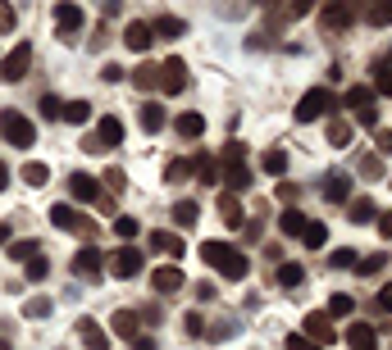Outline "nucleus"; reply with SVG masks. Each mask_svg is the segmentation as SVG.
Segmentation results:
<instances>
[{
    "label": "nucleus",
    "mask_w": 392,
    "mask_h": 350,
    "mask_svg": "<svg viewBox=\"0 0 392 350\" xmlns=\"http://www.w3.org/2000/svg\"><path fill=\"white\" fill-rule=\"evenodd\" d=\"M201 259H206V264H215L219 273H228V278H246V255L242 250H233L228 246V241H206V246H201Z\"/></svg>",
    "instance_id": "1"
},
{
    "label": "nucleus",
    "mask_w": 392,
    "mask_h": 350,
    "mask_svg": "<svg viewBox=\"0 0 392 350\" xmlns=\"http://www.w3.org/2000/svg\"><path fill=\"white\" fill-rule=\"evenodd\" d=\"M333 105H338V101H333L329 86H315V91H305L301 101H296V123H315V119H324Z\"/></svg>",
    "instance_id": "2"
},
{
    "label": "nucleus",
    "mask_w": 392,
    "mask_h": 350,
    "mask_svg": "<svg viewBox=\"0 0 392 350\" xmlns=\"http://www.w3.org/2000/svg\"><path fill=\"white\" fill-rule=\"evenodd\" d=\"M0 137H5L9 145H18V150H23V145H32V141H37V128H32V123H27L18 110H5V114H0Z\"/></svg>",
    "instance_id": "3"
},
{
    "label": "nucleus",
    "mask_w": 392,
    "mask_h": 350,
    "mask_svg": "<svg viewBox=\"0 0 392 350\" xmlns=\"http://www.w3.org/2000/svg\"><path fill=\"white\" fill-rule=\"evenodd\" d=\"M27 64H32V46L18 41L14 51L0 60V82H23V77H27Z\"/></svg>",
    "instance_id": "4"
},
{
    "label": "nucleus",
    "mask_w": 392,
    "mask_h": 350,
    "mask_svg": "<svg viewBox=\"0 0 392 350\" xmlns=\"http://www.w3.org/2000/svg\"><path fill=\"white\" fill-rule=\"evenodd\" d=\"M301 337L324 350V346L333 342V337H338V328H333V318H329V314H320V309H315V314H305V332H301Z\"/></svg>",
    "instance_id": "5"
},
{
    "label": "nucleus",
    "mask_w": 392,
    "mask_h": 350,
    "mask_svg": "<svg viewBox=\"0 0 392 350\" xmlns=\"http://www.w3.org/2000/svg\"><path fill=\"white\" fill-rule=\"evenodd\" d=\"M110 273L114 278H137L141 273V250L137 246H119L110 255Z\"/></svg>",
    "instance_id": "6"
},
{
    "label": "nucleus",
    "mask_w": 392,
    "mask_h": 350,
    "mask_svg": "<svg viewBox=\"0 0 392 350\" xmlns=\"http://www.w3.org/2000/svg\"><path fill=\"white\" fill-rule=\"evenodd\" d=\"M183 86H187V64L174 55V60L160 64V91H165V96H178Z\"/></svg>",
    "instance_id": "7"
},
{
    "label": "nucleus",
    "mask_w": 392,
    "mask_h": 350,
    "mask_svg": "<svg viewBox=\"0 0 392 350\" xmlns=\"http://www.w3.org/2000/svg\"><path fill=\"white\" fill-rule=\"evenodd\" d=\"M82 23H87L82 5H69V0H64V5H55V27H60V37H64V41H69V37L78 32Z\"/></svg>",
    "instance_id": "8"
},
{
    "label": "nucleus",
    "mask_w": 392,
    "mask_h": 350,
    "mask_svg": "<svg viewBox=\"0 0 392 350\" xmlns=\"http://www.w3.org/2000/svg\"><path fill=\"white\" fill-rule=\"evenodd\" d=\"M110 328H114V337H123V342H137V337H141V314H132V309H114Z\"/></svg>",
    "instance_id": "9"
},
{
    "label": "nucleus",
    "mask_w": 392,
    "mask_h": 350,
    "mask_svg": "<svg viewBox=\"0 0 392 350\" xmlns=\"http://www.w3.org/2000/svg\"><path fill=\"white\" fill-rule=\"evenodd\" d=\"M73 273L87 278V282H96L101 278V250L96 246H82L78 255H73Z\"/></svg>",
    "instance_id": "10"
},
{
    "label": "nucleus",
    "mask_w": 392,
    "mask_h": 350,
    "mask_svg": "<svg viewBox=\"0 0 392 350\" xmlns=\"http://www.w3.org/2000/svg\"><path fill=\"white\" fill-rule=\"evenodd\" d=\"M151 287H156L160 296H169V291H178V287H183V268H178V264H160L156 273H151Z\"/></svg>",
    "instance_id": "11"
},
{
    "label": "nucleus",
    "mask_w": 392,
    "mask_h": 350,
    "mask_svg": "<svg viewBox=\"0 0 392 350\" xmlns=\"http://www.w3.org/2000/svg\"><path fill=\"white\" fill-rule=\"evenodd\" d=\"M146 246L156 250V255H183V237H178V232H165V228H156L146 237Z\"/></svg>",
    "instance_id": "12"
},
{
    "label": "nucleus",
    "mask_w": 392,
    "mask_h": 350,
    "mask_svg": "<svg viewBox=\"0 0 392 350\" xmlns=\"http://www.w3.org/2000/svg\"><path fill=\"white\" fill-rule=\"evenodd\" d=\"M91 137L101 141V150H110V145H119L123 141V119H114V114H105V119L96 123V132Z\"/></svg>",
    "instance_id": "13"
},
{
    "label": "nucleus",
    "mask_w": 392,
    "mask_h": 350,
    "mask_svg": "<svg viewBox=\"0 0 392 350\" xmlns=\"http://www.w3.org/2000/svg\"><path fill=\"white\" fill-rule=\"evenodd\" d=\"M219 182H224V187L237 196V191H246V187H251V169H246V164H224Z\"/></svg>",
    "instance_id": "14"
},
{
    "label": "nucleus",
    "mask_w": 392,
    "mask_h": 350,
    "mask_svg": "<svg viewBox=\"0 0 392 350\" xmlns=\"http://www.w3.org/2000/svg\"><path fill=\"white\" fill-rule=\"evenodd\" d=\"M78 337H82V346H87V350H105V346H110V337H105V328L96 323V318H78Z\"/></svg>",
    "instance_id": "15"
},
{
    "label": "nucleus",
    "mask_w": 392,
    "mask_h": 350,
    "mask_svg": "<svg viewBox=\"0 0 392 350\" xmlns=\"http://www.w3.org/2000/svg\"><path fill=\"white\" fill-rule=\"evenodd\" d=\"M347 346L351 350H379V332L369 323H351L347 328Z\"/></svg>",
    "instance_id": "16"
},
{
    "label": "nucleus",
    "mask_w": 392,
    "mask_h": 350,
    "mask_svg": "<svg viewBox=\"0 0 392 350\" xmlns=\"http://www.w3.org/2000/svg\"><path fill=\"white\" fill-rule=\"evenodd\" d=\"M219 214H224L228 228H242L246 223V209H242V200H237L233 191H219Z\"/></svg>",
    "instance_id": "17"
},
{
    "label": "nucleus",
    "mask_w": 392,
    "mask_h": 350,
    "mask_svg": "<svg viewBox=\"0 0 392 350\" xmlns=\"http://www.w3.org/2000/svg\"><path fill=\"white\" fill-rule=\"evenodd\" d=\"M151 41H156V37H151V23H128V27H123V46H128V51L141 55Z\"/></svg>",
    "instance_id": "18"
},
{
    "label": "nucleus",
    "mask_w": 392,
    "mask_h": 350,
    "mask_svg": "<svg viewBox=\"0 0 392 350\" xmlns=\"http://www.w3.org/2000/svg\"><path fill=\"white\" fill-rule=\"evenodd\" d=\"M69 191H73V200H101V187H96V178H87V173H73L69 178Z\"/></svg>",
    "instance_id": "19"
},
{
    "label": "nucleus",
    "mask_w": 392,
    "mask_h": 350,
    "mask_svg": "<svg viewBox=\"0 0 392 350\" xmlns=\"http://www.w3.org/2000/svg\"><path fill=\"white\" fill-rule=\"evenodd\" d=\"M151 37H160V41H174V37H183V18H174V14H160L156 23H151Z\"/></svg>",
    "instance_id": "20"
},
{
    "label": "nucleus",
    "mask_w": 392,
    "mask_h": 350,
    "mask_svg": "<svg viewBox=\"0 0 392 350\" xmlns=\"http://www.w3.org/2000/svg\"><path fill=\"white\" fill-rule=\"evenodd\" d=\"M132 86H141V91H156L160 86V64H137V69H132Z\"/></svg>",
    "instance_id": "21"
},
{
    "label": "nucleus",
    "mask_w": 392,
    "mask_h": 350,
    "mask_svg": "<svg viewBox=\"0 0 392 350\" xmlns=\"http://www.w3.org/2000/svg\"><path fill=\"white\" fill-rule=\"evenodd\" d=\"M320 18H324V27H329V32H338V27H351V18H356V14H351L347 5H329Z\"/></svg>",
    "instance_id": "22"
},
{
    "label": "nucleus",
    "mask_w": 392,
    "mask_h": 350,
    "mask_svg": "<svg viewBox=\"0 0 392 350\" xmlns=\"http://www.w3.org/2000/svg\"><path fill=\"white\" fill-rule=\"evenodd\" d=\"M174 223H178V228H196V223H201V205H196V200H178V205H174Z\"/></svg>",
    "instance_id": "23"
},
{
    "label": "nucleus",
    "mask_w": 392,
    "mask_h": 350,
    "mask_svg": "<svg viewBox=\"0 0 392 350\" xmlns=\"http://www.w3.org/2000/svg\"><path fill=\"white\" fill-rule=\"evenodd\" d=\"M78 219H82V214L73 209V205H51V223H55V228L73 232V228H78Z\"/></svg>",
    "instance_id": "24"
},
{
    "label": "nucleus",
    "mask_w": 392,
    "mask_h": 350,
    "mask_svg": "<svg viewBox=\"0 0 392 350\" xmlns=\"http://www.w3.org/2000/svg\"><path fill=\"white\" fill-rule=\"evenodd\" d=\"M18 178H23L27 187H46V178H51V169H46V164H37V160H27L23 169H18Z\"/></svg>",
    "instance_id": "25"
},
{
    "label": "nucleus",
    "mask_w": 392,
    "mask_h": 350,
    "mask_svg": "<svg viewBox=\"0 0 392 350\" xmlns=\"http://www.w3.org/2000/svg\"><path fill=\"white\" fill-rule=\"evenodd\" d=\"M324 137H329V145H351V123L347 119H329Z\"/></svg>",
    "instance_id": "26"
},
{
    "label": "nucleus",
    "mask_w": 392,
    "mask_h": 350,
    "mask_svg": "<svg viewBox=\"0 0 392 350\" xmlns=\"http://www.w3.org/2000/svg\"><path fill=\"white\" fill-rule=\"evenodd\" d=\"M305 223H310V219H305V214H301V209H283V219H279V228H283V232H288V237H301V232H305Z\"/></svg>",
    "instance_id": "27"
},
{
    "label": "nucleus",
    "mask_w": 392,
    "mask_h": 350,
    "mask_svg": "<svg viewBox=\"0 0 392 350\" xmlns=\"http://www.w3.org/2000/svg\"><path fill=\"white\" fill-rule=\"evenodd\" d=\"M347 105H351L356 114L374 110V91H369V86H351V91H347Z\"/></svg>",
    "instance_id": "28"
},
{
    "label": "nucleus",
    "mask_w": 392,
    "mask_h": 350,
    "mask_svg": "<svg viewBox=\"0 0 392 350\" xmlns=\"http://www.w3.org/2000/svg\"><path fill=\"white\" fill-rule=\"evenodd\" d=\"M141 128H146V132H160V128H165V110H160L156 101L141 105Z\"/></svg>",
    "instance_id": "29"
},
{
    "label": "nucleus",
    "mask_w": 392,
    "mask_h": 350,
    "mask_svg": "<svg viewBox=\"0 0 392 350\" xmlns=\"http://www.w3.org/2000/svg\"><path fill=\"white\" fill-rule=\"evenodd\" d=\"M260 169L274 173V178H279V173H288V150H265V155H260Z\"/></svg>",
    "instance_id": "30"
},
{
    "label": "nucleus",
    "mask_w": 392,
    "mask_h": 350,
    "mask_svg": "<svg viewBox=\"0 0 392 350\" xmlns=\"http://www.w3.org/2000/svg\"><path fill=\"white\" fill-rule=\"evenodd\" d=\"M324 196H329V200H333V205H342V200H347V196H351V182H347V178H342V173H333V178H329V187H324Z\"/></svg>",
    "instance_id": "31"
},
{
    "label": "nucleus",
    "mask_w": 392,
    "mask_h": 350,
    "mask_svg": "<svg viewBox=\"0 0 392 350\" xmlns=\"http://www.w3.org/2000/svg\"><path fill=\"white\" fill-rule=\"evenodd\" d=\"M301 241L310 250H320V246H329V228H324V223H305V232H301Z\"/></svg>",
    "instance_id": "32"
},
{
    "label": "nucleus",
    "mask_w": 392,
    "mask_h": 350,
    "mask_svg": "<svg viewBox=\"0 0 392 350\" xmlns=\"http://www.w3.org/2000/svg\"><path fill=\"white\" fill-rule=\"evenodd\" d=\"M201 132H206V119H201V114H183V119H178V137H201Z\"/></svg>",
    "instance_id": "33"
},
{
    "label": "nucleus",
    "mask_w": 392,
    "mask_h": 350,
    "mask_svg": "<svg viewBox=\"0 0 392 350\" xmlns=\"http://www.w3.org/2000/svg\"><path fill=\"white\" fill-rule=\"evenodd\" d=\"M137 219H128V214H123V219H114V237L123 241V246H128V241H137Z\"/></svg>",
    "instance_id": "34"
},
{
    "label": "nucleus",
    "mask_w": 392,
    "mask_h": 350,
    "mask_svg": "<svg viewBox=\"0 0 392 350\" xmlns=\"http://www.w3.org/2000/svg\"><path fill=\"white\" fill-rule=\"evenodd\" d=\"M301 282H305L301 264H279V287H301Z\"/></svg>",
    "instance_id": "35"
},
{
    "label": "nucleus",
    "mask_w": 392,
    "mask_h": 350,
    "mask_svg": "<svg viewBox=\"0 0 392 350\" xmlns=\"http://www.w3.org/2000/svg\"><path fill=\"white\" fill-rule=\"evenodd\" d=\"M60 119H69V123H87V119H91V105H87V101H69Z\"/></svg>",
    "instance_id": "36"
},
{
    "label": "nucleus",
    "mask_w": 392,
    "mask_h": 350,
    "mask_svg": "<svg viewBox=\"0 0 392 350\" xmlns=\"http://www.w3.org/2000/svg\"><path fill=\"white\" fill-rule=\"evenodd\" d=\"M192 173H201V182H219V164L210 160V155H201V160L192 164Z\"/></svg>",
    "instance_id": "37"
},
{
    "label": "nucleus",
    "mask_w": 392,
    "mask_h": 350,
    "mask_svg": "<svg viewBox=\"0 0 392 350\" xmlns=\"http://www.w3.org/2000/svg\"><path fill=\"white\" fill-rule=\"evenodd\" d=\"M369 219H374V200H365V196L351 200V223H369Z\"/></svg>",
    "instance_id": "38"
},
{
    "label": "nucleus",
    "mask_w": 392,
    "mask_h": 350,
    "mask_svg": "<svg viewBox=\"0 0 392 350\" xmlns=\"http://www.w3.org/2000/svg\"><path fill=\"white\" fill-rule=\"evenodd\" d=\"M165 178H169V182H187V178H192V164H187V160H169Z\"/></svg>",
    "instance_id": "39"
},
{
    "label": "nucleus",
    "mask_w": 392,
    "mask_h": 350,
    "mask_svg": "<svg viewBox=\"0 0 392 350\" xmlns=\"http://www.w3.org/2000/svg\"><path fill=\"white\" fill-rule=\"evenodd\" d=\"M23 314H27V318H46V314H51V296H32V300L23 305Z\"/></svg>",
    "instance_id": "40"
},
{
    "label": "nucleus",
    "mask_w": 392,
    "mask_h": 350,
    "mask_svg": "<svg viewBox=\"0 0 392 350\" xmlns=\"http://www.w3.org/2000/svg\"><path fill=\"white\" fill-rule=\"evenodd\" d=\"M23 273H27V282H42L46 273H51V264H46L42 255H32V259H27V264H23Z\"/></svg>",
    "instance_id": "41"
},
{
    "label": "nucleus",
    "mask_w": 392,
    "mask_h": 350,
    "mask_svg": "<svg viewBox=\"0 0 392 350\" xmlns=\"http://www.w3.org/2000/svg\"><path fill=\"white\" fill-rule=\"evenodd\" d=\"M329 264H333V268H356V250H351V246L333 250V255H329Z\"/></svg>",
    "instance_id": "42"
},
{
    "label": "nucleus",
    "mask_w": 392,
    "mask_h": 350,
    "mask_svg": "<svg viewBox=\"0 0 392 350\" xmlns=\"http://www.w3.org/2000/svg\"><path fill=\"white\" fill-rule=\"evenodd\" d=\"M351 309H356V300H351V296H342V291H338V296L329 300V314H338V318H347Z\"/></svg>",
    "instance_id": "43"
},
{
    "label": "nucleus",
    "mask_w": 392,
    "mask_h": 350,
    "mask_svg": "<svg viewBox=\"0 0 392 350\" xmlns=\"http://www.w3.org/2000/svg\"><path fill=\"white\" fill-rule=\"evenodd\" d=\"M360 173H365V178H384V155H365V160H360Z\"/></svg>",
    "instance_id": "44"
},
{
    "label": "nucleus",
    "mask_w": 392,
    "mask_h": 350,
    "mask_svg": "<svg viewBox=\"0 0 392 350\" xmlns=\"http://www.w3.org/2000/svg\"><path fill=\"white\" fill-rule=\"evenodd\" d=\"M32 255H37V241H14V246H9V259H23L27 264Z\"/></svg>",
    "instance_id": "45"
},
{
    "label": "nucleus",
    "mask_w": 392,
    "mask_h": 350,
    "mask_svg": "<svg viewBox=\"0 0 392 350\" xmlns=\"http://www.w3.org/2000/svg\"><path fill=\"white\" fill-rule=\"evenodd\" d=\"M42 114H46V119H60V114H64V101H60V96H42Z\"/></svg>",
    "instance_id": "46"
},
{
    "label": "nucleus",
    "mask_w": 392,
    "mask_h": 350,
    "mask_svg": "<svg viewBox=\"0 0 392 350\" xmlns=\"http://www.w3.org/2000/svg\"><path fill=\"white\" fill-rule=\"evenodd\" d=\"M356 268H360V273H365V278H374L379 268H384V255H369V259H356Z\"/></svg>",
    "instance_id": "47"
},
{
    "label": "nucleus",
    "mask_w": 392,
    "mask_h": 350,
    "mask_svg": "<svg viewBox=\"0 0 392 350\" xmlns=\"http://www.w3.org/2000/svg\"><path fill=\"white\" fill-rule=\"evenodd\" d=\"M242 155H246L242 141H228V145H224V164H242Z\"/></svg>",
    "instance_id": "48"
},
{
    "label": "nucleus",
    "mask_w": 392,
    "mask_h": 350,
    "mask_svg": "<svg viewBox=\"0 0 392 350\" xmlns=\"http://www.w3.org/2000/svg\"><path fill=\"white\" fill-rule=\"evenodd\" d=\"M183 328H187V332H192V337H201V332H206V318H201L196 309H192V314L183 318Z\"/></svg>",
    "instance_id": "49"
},
{
    "label": "nucleus",
    "mask_w": 392,
    "mask_h": 350,
    "mask_svg": "<svg viewBox=\"0 0 392 350\" xmlns=\"http://www.w3.org/2000/svg\"><path fill=\"white\" fill-rule=\"evenodd\" d=\"M0 32H14V9L0 0Z\"/></svg>",
    "instance_id": "50"
},
{
    "label": "nucleus",
    "mask_w": 392,
    "mask_h": 350,
    "mask_svg": "<svg viewBox=\"0 0 392 350\" xmlns=\"http://www.w3.org/2000/svg\"><path fill=\"white\" fill-rule=\"evenodd\" d=\"M105 182H110L114 191H123V187H128V178H123V169H110V173H105Z\"/></svg>",
    "instance_id": "51"
},
{
    "label": "nucleus",
    "mask_w": 392,
    "mask_h": 350,
    "mask_svg": "<svg viewBox=\"0 0 392 350\" xmlns=\"http://www.w3.org/2000/svg\"><path fill=\"white\" fill-rule=\"evenodd\" d=\"M288 350H320V346H315V342H305L301 332H292V337H288Z\"/></svg>",
    "instance_id": "52"
},
{
    "label": "nucleus",
    "mask_w": 392,
    "mask_h": 350,
    "mask_svg": "<svg viewBox=\"0 0 392 350\" xmlns=\"http://www.w3.org/2000/svg\"><path fill=\"white\" fill-rule=\"evenodd\" d=\"M379 237H392V209H379Z\"/></svg>",
    "instance_id": "53"
},
{
    "label": "nucleus",
    "mask_w": 392,
    "mask_h": 350,
    "mask_svg": "<svg viewBox=\"0 0 392 350\" xmlns=\"http://www.w3.org/2000/svg\"><path fill=\"white\" fill-rule=\"evenodd\" d=\"M101 77H105V82H123V69H119V64H105Z\"/></svg>",
    "instance_id": "54"
},
{
    "label": "nucleus",
    "mask_w": 392,
    "mask_h": 350,
    "mask_svg": "<svg viewBox=\"0 0 392 350\" xmlns=\"http://www.w3.org/2000/svg\"><path fill=\"white\" fill-rule=\"evenodd\" d=\"M379 309H384V314H392V282H388L384 291H379Z\"/></svg>",
    "instance_id": "55"
},
{
    "label": "nucleus",
    "mask_w": 392,
    "mask_h": 350,
    "mask_svg": "<svg viewBox=\"0 0 392 350\" xmlns=\"http://www.w3.org/2000/svg\"><path fill=\"white\" fill-rule=\"evenodd\" d=\"M379 96H392V69L379 73Z\"/></svg>",
    "instance_id": "56"
},
{
    "label": "nucleus",
    "mask_w": 392,
    "mask_h": 350,
    "mask_svg": "<svg viewBox=\"0 0 392 350\" xmlns=\"http://www.w3.org/2000/svg\"><path fill=\"white\" fill-rule=\"evenodd\" d=\"M365 18H369V23H392V9H369Z\"/></svg>",
    "instance_id": "57"
},
{
    "label": "nucleus",
    "mask_w": 392,
    "mask_h": 350,
    "mask_svg": "<svg viewBox=\"0 0 392 350\" xmlns=\"http://www.w3.org/2000/svg\"><path fill=\"white\" fill-rule=\"evenodd\" d=\"M374 141H379V150L392 155V132H374Z\"/></svg>",
    "instance_id": "58"
},
{
    "label": "nucleus",
    "mask_w": 392,
    "mask_h": 350,
    "mask_svg": "<svg viewBox=\"0 0 392 350\" xmlns=\"http://www.w3.org/2000/svg\"><path fill=\"white\" fill-rule=\"evenodd\" d=\"M132 350H156V337H146V332H141L137 342H132Z\"/></svg>",
    "instance_id": "59"
},
{
    "label": "nucleus",
    "mask_w": 392,
    "mask_h": 350,
    "mask_svg": "<svg viewBox=\"0 0 392 350\" xmlns=\"http://www.w3.org/2000/svg\"><path fill=\"white\" fill-rule=\"evenodd\" d=\"M5 241H9V223H0V246H5Z\"/></svg>",
    "instance_id": "60"
},
{
    "label": "nucleus",
    "mask_w": 392,
    "mask_h": 350,
    "mask_svg": "<svg viewBox=\"0 0 392 350\" xmlns=\"http://www.w3.org/2000/svg\"><path fill=\"white\" fill-rule=\"evenodd\" d=\"M5 182H9V169H5V164H0V191H5Z\"/></svg>",
    "instance_id": "61"
}]
</instances>
